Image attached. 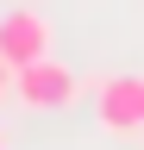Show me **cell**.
Wrapping results in <instances>:
<instances>
[{
    "mask_svg": "<svg viewBox=\"0 0 144 150\" xmlns=\"http://www.w3.org/2000/svg\"><path fill=\"white\" fill-rule=\"evenodd\" d=\"M0 150H6V131H0Z\"/></svg>",
    "mask_w": 144,
    "mask_h": 150,
    "instance_id": "5",
    "label": "cell"
},
{
    "mask_svg": "<svg viewBox=\"0 0 144 150\" xmlns=\"http://www.w3.org/2000/svg\"><path fill=\"white\" fill-rule=\"evenodd\" d=\"M75 94H82L75 69H63L57 56H38V63L13 69V100H19V106H31V112H63Z\"/></svg>",
    "mask_w": 144,
    "mask_h": 150,
    "instance_id": "1",
    "label": "cell"
},
{
    "mask_svg": "<svg viewBox=\"0 0 144 150\" xmlns=\"http://www.w3.org/2000/svg\"><path fill=\"white\" fill-rule=\"evenodd\" d=\"M94 119L113 138H138L144 131V75H106L94 88Z\"/></svg>",
    "mask_w": 144,
    "mask_h": 150,
    "instance_id": "2",
    "label": "cell"
},
{
    "mask_svg": "<svg viewBox=\"0 0 144 150\" xmlns=\"http://www.w3.org/2000/svg\"><path fill=\"white\" fill-rule=\"evenodd\" d=\"M0 56H6L13 69H25V63H38V56H50V19L31 13V6L6 13V19H0Z\"/></svg>",
    "mask_w": 144,
    "mask_h": 150,
    "instance_id": "3",
    "label": "cell"
},
{
    "mask_svg": "<svg viewBox=\"0 0 144 150\" xmlns=\"http://www.w3.org/2000/svg\"><path fill=\"white\" fill-rule=\"evenodd\" d=\"M6 94H13V63L0 56V100H6Z\"/></svg>",
    "mask_w": 144,
    "mask_h": 150,
    "instance_id": "4",
    "label": "cell"
}]
</instances>
